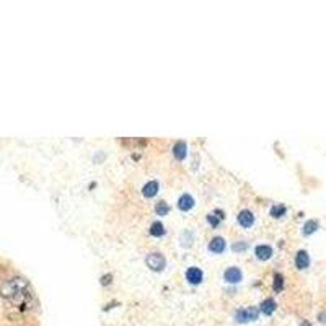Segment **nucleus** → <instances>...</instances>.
<instances>
[{
	"mask_svg": "<svg viewBox=\"0 0 326 326\" xmlns=\"http://www.w3.org/2000/svg\"><path fill=\"white\" fill-rule=\"evenodd\" d=\"M254 253H256L258 259L266 261V259H269V258H271V254H272V248L268 246V245H259V246H256V250H254Z\"/></svg>",
	"mask_w": 326,
	"mask_h": 326,
	"instance_id": "9b49d317",
	"label": "nucleus"
},
{
	"mask_svg": "<svg viewBox=\"0 0 326 326\" xmlns=\"http://www.w3.org/2000/svg\"><path fill=\"white\" fill-rule=\"evenodd\" d=\"M246 248V243L245 241H240V243H236V245H233V250L235 251H241V250H245Z\"/></svg>",
	"mask_w": 326,
	"mask_h": 326,
	"instance_id": "aec40b11",
	"label": "nucleus"
},
{
	"mask_svg": "<svg viewBox=\"0 0 326 326\" xmlns=\"http://www.w3.org/2000/svg\"><path fill=\"white\" fill-rule=\"evenodd\" d=\"M209 250L212 253H222L225 250V240L222 236H216V238H212L211 243H209Z\"/></svg>",
	"mask_w": 326,
	"mask_h": 326,
	"instance_id": "6e6552de",
	"label": "nucleus"
},
{
	"mask_svg": "<svg viewBox=\"0 0 326 326\" xmlns=\"http://www.w3.org/2000/svg\"><path fill=\"white\" fill-rule=\"evenodd\" d=\"M165 264H167V261H165L162 253H150L149 256H147V266H149L152 271H163Z\"/></svg>",
	"mask_w": 326,
	"mask_h": 326,
	"instance_id": "f03ea898",
	"label": "nucleus"
},
{
	"mask_svg": "<svg viewBox=\"0 0 326 326\" xmlns=\"http://www.w3.org/2000/svg\"><path fill=\"white\" fill-rule=\"evenodd\" d=\"M207 222H209L212 227L216 228L217 225H218V222H220V218H218L217 216H214V214H211V216H207Z\"/></svg>",
	"mask_w": 326,
	"mask_h": 326,
	"instance_id": "6ab92c4d",
	"label": "nucleus"
},
{
	"mask_svg": "<svg viewBox=\"0 0 326 326\" xmlns=\"http://www.w3.org/2000/svg\"><path fill=\"white\" fill-rule=\"evenodd\" d=\"M186 279L191 282V284H199L203 281V271L199 268H189L186 271Z\"/></svg>",
	"mask_w": 326,
	"mask_h": 326,
	"instance_id": "423d86ee",
	"label": "nucleus"
},
{
	"mask_svg": "<svg viewBox=\"0 0 326 326\" xmlns=\"http://www.w3.org/2000/svg\"><path fill=\"white\" fill-rule=\"evenodd\" d=\"M284 214H286V206H274L271 209V216L272 217H276V218H279V217H282Z\"/></svg>",
	"mask_w": 326,
	"mask_h": 326,
	"instance_id": "f3484780",
	"label": "nucleus"
},
{
	"mask_svg": "<svg viewBox=\"0 0 326 326\" xmlns=\"http://www.w3.org/2000/svg\"><path fill=\"white\" fill-rule=\"evenodd\" d=\"M253 222H254L253 212H250V211H241L240 214H238V223L241 225V227L250 228L251 225H253Z\"/></svg>",
	"mask_w": 326,
	"mask_h": 326,
	"instance_id": "39448f33",
	"label": "nucleus"
},
{
	"mask_svg": "<svg viewBox=\"0 0 326 326\" xmlns=\"http://www.w3.org/2000/svg\"><path fill=\"white\" fill-rule=\"evenodd\" d=\"M0 295H2L3 299L18 304L21 308H29L31 300H33L29 284L25 279H21V277H15V279L3 282L2 286H0Z\"/></svg>",
	"mask_w": 326,
	"mask_h": 326,
	"instance_id": "f257e3e1",
	"label": "nucleus"
},
{
	"mask_svg": "<svg viewBox=\"0 0 326 326\" xmlns=\"http://www.w3.org/2000/svg\"><path fill=\"white\" fill-rule=\"evenodd\" d=\"M308 264H310V258H308V253L307 251H299L297 256H295V266H297L299 269H307Z\"/></svg>",
	"mask_w": 326,
	"mask_h": 326,
	"instance_id": "0eeeda50",
	"label": "nucleus"
},
{
	"mask_svg": "<svg viewBox=\"0 0 326 326\" xmlns=\"http://www.w3.org/2000/svg\"><path fill=\"white\" fill-rule=\"evenodd\" d=\"M193 206H194V199H193V196H189V194H183L180 201H178V207H180L181 211L193 209Z\"/></svg>",
	"mask_w": 326,
	"mask_h": 326,
	"instance_id": "9d476101",
	"label": "nucleus"
},
{
	"mask_svg": "<svg viewBox=\"0 0 326 326\" xmlns=\"http://www.w3.org/2000/svg\"><path fill=\"white\" fill-rule=\"evenodd\" d=\"M155 212H157V216H167L168 212H170V206L165 203V201H162V203H158L157 207H155Z\"/></svg>",
	"mask_w": 326,
	"mask_h": 326,
	"instance_id": "dca6fc26",
	"label": "nucleus"
},
{
	"mask_svg": "<svg viewBox=\"0 0 326 326\" xmlns=\"http://www.w3.org/2000/svg\"><path fill=\"white\" fill-rule=\"evenodd\" d=\"M317 228H318V222L317 220H308L305 225H304V233L305 235H310L313 232H317Z\"/></svg>",
	"mask_w": 326,
	"mask_h": 326,
	"instance_id": "2eb2a0df",
	"label": "nucleus"
},
{
	"mask_svg": "<svg viewBox=\"0 0 326 326\" xmlns=\"http://www.w3.org/2000/svg\"><path fill=\"white\" fill-rule=\"evenodd\" d=\"M150 235H153V236H162V235H165L163 225L160 223V222H153L152 227H150Z\"/></svg>",
	"mask_w": 326,
	"mask_h": 326,
	"instance_id": "4468645a",
	"label": "nucleus"
},
{
	"mask_svg": "<svg viewBox=\"0 0 326 326\" xmlns=\"http://www.w3.org/2000/svg\"><path fill=\"white\" fill-rule=\"evenodd\" d=\"M157 193H158V183L157 181H149L144 188H142V194H144L145 198H153Z\"/></svg>",
	"mask_w": 326,
	"mask_h": 326,
	"instance_id": "f8f14e48",
	"label": "nucleus"
},
{
	"mask_svg": "<svg viewBox=\"0 0 326 326\" xmlns=\"http://www.w3.org/2000/svg\"><path fill=\"white\" fill-rule=\"evenodd\" d=\"M259 310L263 312L264 315H271V313L276 310V302L272 300V299H266L263 304H261Z\"/></svg>",
	"mask_w": 326,
	"mask_h": 326,
	"instance_id": "ddd939ff",
	"label": "nucleus"
},
{
	"mask_svg": "<svg viewBox=\"0 0 326 326\" xmlns=\"http://www.w3.org/2000/svg\"><path fill=\"white\" fill-rule=\"evenodd\" d=\"M258 313H259L258 308H243V310H238V312H236L235 318L238 320L240 323L254 322V320L258 318Z\"/></svg>",
	"mask_w": 326,
	"mask_h": 326,
	"instance_id": "7ed1b4c3",
	"label": "nucleus"
},
{
	"mask_svg": "<svg viewBox=\"0 0 326 326\" xmlns=\"http://www.w3.org/2000/svg\"><path fill=\"white\" fill-rule=\"evenodd\" d=\"M223 279L230 284H236L241 281V271L238 268H228L223 272Z\"/></svg>",
	"mask_w": 326,
	"mask_h": 326,
	"instance_id": "20e7f679",
	"label": "nucleus"
},
{
	"mask_svg": "<svg viewBox=\"0 0 326 326\" xmlns=\"http://www.w3.org/2000/svg\"><path fill=\"white\" fill-rule=\"evenodd\" d=\"M109 282H111V274L103 276V277H102V284H103V286H108Z\"/></svg>",
	"mask_w": 326,
	"mask_h": 326,
	"instance_id": "412c9836",
	"label": "nucleus"
},
{
	"mask_svg": "<svg viewBox=\"0 0 326 326\" xmlns=\"http://www.w3.org/2000/svg\"><path fill=\"white\" fill-rule=\"evenodd\" d=\"M186 144L183 140H178L176 144H175V147H173V155H175V158L176 160H185V157H186Z\"/></svg>",
	"mask_w": 326,
	"mask_h": 326,
	"instance_id": "1a4fd4ad",
	"label": "nucleus"
},
{
	"mask_svg": "<svg viewBox=\"0 0 326 326\" xmlns=\"http://www.w3.org/2000/svg\"><path fill=\"white\" fill-rule=\"evenodd\" d=\"M282 286H284V277L281 274H276L274 276V290L279 292V290L282 289Z\"/></svg>",
	"mask_w": 326,
	"mask_h": 326,
	"instance_id": "a211bd4d",
	"label": "nucleus"
}]
</instances>
